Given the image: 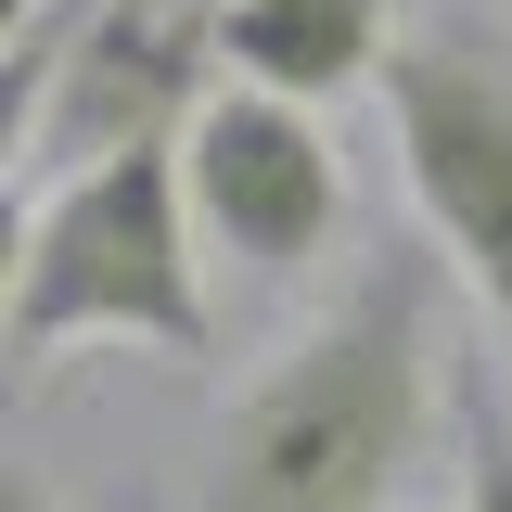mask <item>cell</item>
<instances>
[{
    "label": "cell",
    "mask_w": 512,
    "mask_h": 512,
    "mask_svg": "<svg viewBox=\"0 0 512 512\" xmlns=\"http://www.w3.org/2000/svg\"><path fill=\"white\" fill-rule=\"evenodd\" d=\"M448 295L461 269L436 256V231L372 244L346 295L308 333H282L244 372V397L205 423L192 512H397L410 474L436 461V397L461 384Z\"/></svg>",
    "instance_id": "6da1fadb"
},
{
    "label": "cell",
    "mask_w": 512,
    "mask_h": 512,
    "mask_svg": "<svg viewBox=\"0 0 512 512\" xmlns=\"http://www.w3.org/2000/svg\"><path fill=\"white\" fill-rule=\"evenodd\" d=\"M205 218H192L180 141H128L64 180L13 192V308L0 346L13 372H52L64 346H154V359H205Z\"/></svg>",
    "instance_id": "7a4b0ae2"
},
{
    "label": "cell",
    "mask_w": 512,
    "mask_h": 512,
    "mask_svg": "<svg viewBox=\"0 0 512 512\" xmlns=\"http://www.w3.org/2000/svg\"><path fill=\"white\" fill-rule=\"evenodd\" d=\"M384 128H397L410 218L436 231L461 295L512 346V26L423 13L397 39V64H384Z\"/></svg>",
    "instance_id": "3957f363"
},
{
    "label": "cell",
    "mask_w": 512,
    "mask_h": 512,
    "mask_svg": "<svg viewBox=\"0 0 512 512\" xmlns=\"http://www.w3.org/2000/svg\"><path fill=\"white\" fill-rule=\"evenodd\" d=\"M180 167H192L205 244L269 282L333 256V231H346V154H333L320 103H295V90H256V77L205 90V116L180 128Z\"/></svg>",
    "instance_id": "277c9868"
},
{
    "label": "cell",
    "mask_w": 512,
    "mask_h": 512,
    "mask_svg": "<svg viewBox=\"0 0 512 512\" xmlns=\"http://www.w3.org/2000/svg\"><path fill=\"white\" fill-rule=\"evenodd\" d=\"M218 13V64L256 77V90H295V103H346V90H384L397 64V0H205Z\"/></svg>",
    "instance_id": "5b68a950"
},
{
    "label": "cell",
    "mask_w": 512,
    "mask_h": 512,
    "mask_svg": "<svg viewBox=\"0 0 512 512\" xmlns=\"http://www.w3.org/2000/svg\"><path fill=\"white\" fill-rule=\"evenodd\" d=\"M448 410H461V512H512V423H500V372L474 346H461Z\"/></svg>",
    "instance_id": "8992f818"
},
{
    "label": "cell",
    "mask_w": 512,
    "mask_h": 512,
    "mask_svg": "<svg viewBox=\"0 0 512 512\" xmlns=\"http://www.w3.org/2000/svg\"><path fill=\"white\" fill-rule=\"evenodd\" d=\"M0 512H64V500L39 487V474H13V487H0Z\"/></svg>",
    "instance_id": "52a82bcc"
}]
</instances>
